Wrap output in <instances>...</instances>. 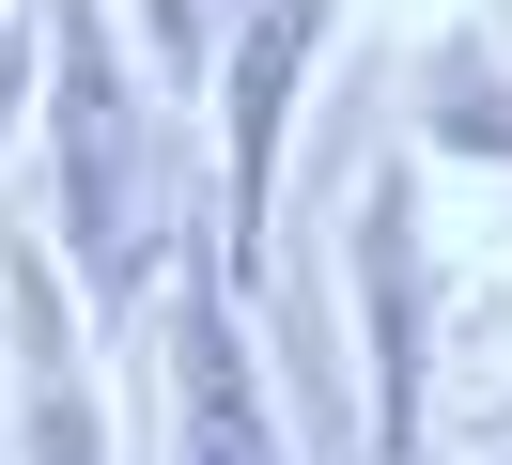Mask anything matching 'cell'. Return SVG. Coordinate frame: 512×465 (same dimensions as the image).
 Instances as JSON below:
<instances>
[{"instance_id": "3", "label": "cell", "mask_w": 512, "mask_h": 465, "mask_svg": "<svg viewBox=\"0 0 512 465\" xmlns=\"http://www.w3.org/2000/svg\"><path fill=\"white\" fill-rule=\"evenodd\" d=\"M171 465H280L233 264H171Z\"/></svg>"}, {"instance_id": "4", "label": "cell", "mask_w": 512, "mask_h": 465, "mask_svg": "<svg viewBox=\"0 0 512 465\" xmlns=\"http://www.w3.org/2000/svg\"><path fill=\"white\" fill-rule=\"evenodd\" d=\"M311 31L326 0H249V47L218 62V233H233V279H264V217H280V124H295V78H311Z\"/></svg>"}, {"instance_id": "5", "label": "cell", "mask_w": 512, "mask_h": 465, "mask_svg": "<svg viewBox=\"0 0 512 465\" xmlns=\"http://www.w3.org/2000/svg\"><path fill=\"white\" fill-rule=\"evenodd\" d=\"M0 341H16V465H109V403L78 372V310L47 248H0Z\"/></svg>"}, {"instance_id": "1", "label": "cell", "mask_w": 512, "mask_h": 465, "mask_svg": "<svg viewBox=\"0 0 512 465\" xmlns=\"http://www.w3.org/2000/svg\"><path fill=\"white\" fill-rule=\"evenodd\" d=\"M47 171H63V264L94 310L171 279V217L140 186V109L109 62V0H47Z\"/></svg>"}, {"instance_id": "2", "label": "cell", "mask_w": 512, "mask_h": 465, "mask_svg": "<svg viewBox=\"0 0 512 465\" xmlns=\"http://www.w3.org/2000/svg\"><path fill=\"white\" fill-rule=\"evenodd\" d=\"M342 279H357V341H373V403H357V434H373V465H404V450H419V403H435V372H419V171H404V155L357 186Z\"/></svg>"}, {"instance_id": "6", "label": "cell", "mask_w": 512, "mask_h": 465, "mask_svg": "<svg viewBox=\"0 0 512 465\" xmlns=\"http://www.w3.org/2000/svg\"><path fill=\"white\" fill-rule=\"evenodd\" d=\"M404 155H481V171H512V62L481 47V31H435V62H419V140Z\"/></svg>"}, {"instance_id": "8", "label": "cell", "mask_w": 512, "mask_h": 465, "mask_svg": "<svg viewBox=\"0 0 512 465\" xmlns=\"http://www.w3.org/2000/svg\"><path fill=\"white\" fill-rule=\"evenodd\" d=\"M32 62H47V31H16V16H0V124L32 109Z\"/></svg>"}, {"instance_id": "7", "label": "cell", "mask_w": 512, "mask_h": 465, "mask_svg": "<svg viewBox=\"0 0 512 465\" xmlns=\"http://www.w3.org/2000/svg\"><path fill=\"white\" fill-rule=\"evenodd\" d=\"M140 47H156V78H202V0H140Z\"/></svg>"}]
</instances>
